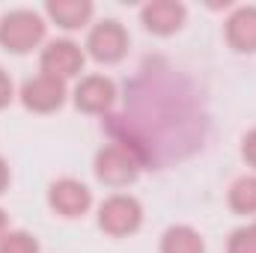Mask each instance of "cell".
<instances>
[{
    "label": "cell",
    "mask_w": 256,
    "mask_h": 253,
    "mask_svg": "<svg viewBox=\"0 0 256 253\" xmlns=\"http://www.w3.org/2000/svg\"><path fill=\"white\" fill-rule=\"evenodd\" d=\"M6 236V214H3V208H0V238Z\"/></svg>",
    "instance_id": "cell-19"
},
{
    "label": "cell",
    "mask_w": 256,
    "mask_h": 253,
    "mask_svg": "<svg viewBox=\"0 0 256 253\" xmlns=\"http://www.w3.org/2000/svg\"><path fill=\"white\" fill-rule=\"evenodd\" d=\"M45 39V21L30 9H15L0 21V45L12 54H27Z\"/></svg>",
    "instance_id": "cell-1"
},
{
    "label": "cell",
    "mask_w": 256,
    "mask_h": 253,
    "mask_svg": "<svg viewBox=\"0 0 256 253\" xmlns=\"http://www.w3.org/2000/svg\"><path fill=\"white\" fill-rule=\"evenodd\" d=\"M63 98H66V84L60 78H51V74H39V78L27 80L24 90H21V102L36 114L57 110L63 104Z\"/></svg>",
    "instance_id": "cell-7"
},
{
    "label": "cell",
    "mask_w": 256,
    "mask_h": 253,
    "mask_svg": "<svg viewBox=\"0 0 256 253\" xmlns=\"http://www.w3.org/2000/svg\"><path fill=\"white\" fill-rule=\"evenodd\" d=\"M9 98H12V80H9V74L0 68V108L9 104Z\"/></svg>",
    "instance_id": "cell-17"
},
{
    "label": "cell",
    "mask_w": 256,
    "mask_h": 253,
    "mask_svg": "<svg viewBox=\"0 0 256 253\" xmlns=\"http://www.w3.org/2000/svg\"><path fill=\"white\" fill-rule=\"evenodd\" d=\"M161 253H206L202 236L191 226H173L161 238Z\"/></svg>",
    "instance_id": "cell-12"
},
{
    "label": "cell",
    "mask_w": 256,
    "mask_h": 253,
    "mask_svg": "<svg viewBox=\"0 0 256 253\" xmlns=\"http://www.w3.org/2000/svg\"><path fill=\"white\" fill-rule=\"evenodd\" d=\"M230 206L238 214H256V176L238 179L230 190Z\"/></svg>",
    "instance_id": "cell-13"
},
{
    "label": "cell",
    "mask_w": 256,
    "mask_h": 253,
    "mask_svg": "<svg viewBox=\"0 0 256 253\" xmlns=\"http://www.w3.org/2000/svg\"><path fill=\"white\" fill-rule=\"evenodd\" d=\"M48 202H51V208H54L57 214H63V218H78V214H84V212L90 208L92 194H90L86 185H80V182H74V179H60V182L51 185Z\"/></svg>",
    "instance_id": "cell-8"
},
{
    "label": "cell",
    "mask_w": 256,
    "mask_h": 253,
    "mask_svg": "<svg viewBox=\"0 0 256 253\" xmlns=\"http://www.w3.org/2000/svg\"><path fill=\"white\" fill-rule=\"evenodd\" d=\"M140 18H143L146 30H152V33H158V36H170V33H176V30L182 27V21H185V6L176 3V0H152V3L143 6Z\"/></svg>",
    "instance_id": "cell-9"
},
{
    "label": "cell",
    "mask_w": 256,
    "mask_h": 253,
    "mask_svg": "<svg viewBox=\"0 0 256 253\" xmlns=\"http://www.w3.org/2000/svg\"><path fill=\"white\" fill-rule=\"evenodd\" d=\"M143 220V208L134 196L116 194L110 200H104L102 212H98V224L108 236H131Z\"/></svg>",
    "instance_id": "cell-3"
},
{
    "label": "cell",
    "mask_w": 256,
    "mask_h": 253,
    "mask_svg": "<svg viewBox=\"0 0 256 253\" xmlns=\"http://www.w3.org/2000/svg\"><path fill=\"white\" fill-rule=\"evenodd\" d=\"M116 102V86L104 74H90L74 90V104L84 114H108Z\"/></svg>",
    "instance_id": "cell-6"
},
{
    "label": "cell",
    "mask_w": 256,
    "mask_h": 253,
    "mask_svg": "<svg viewBox=\"0 0 256 253\" xmlns=\"http://www.w3.org/2000/svg\"><path fill=\"white\" fill-rule=\"evenodd\" d=\"M48 15L66 27V30H74V27H84L92 15V3L90 0H51L48 3Z\"/></svg>",
    "instance_id": "cell-11"
},
{
    "label": "cell",
    "mask_w": 256,
    "mask_h": 253,
    "mask_svg": "<svg viewBox=\"0 0 256 253\" xmlns=\"http://www.w3.org/2000/svg\"><path fill=\"white\" fill-rule=\"evenodd\" d=\"M80 68H84V51L72 39H57L42 51V74L66 80V78H74Z\"/></svg>",
    "instance_id": "cell-5"
},
{
    "label": "cell",
    "mask_w": 256,
    "mask_h": 253,
    "mask_svg": "<svg viewBox=\"0 0 256 253\" xmlns=\"http://www.w3.org/2000/svg\"><path fill=\"white\" fill-rule=\"evenodd\" d=\"M6 185H9V167H6V161L0 158V194L6 190Z\"/></svg>",
    "instance_id": "cell-18"
},
{
    "label": "cell",
    "mask_w": 256,
    "mask_h": 253,
    "mask_svg": "<svg viewBox=\"0 0 256 253\" xmlns=\"http://www.w3.org/2000/svg\"><path fill=\"white\" fill-rule=\"evenodd\" d=\"M226 39L236 51H256V6H242L226 21Z\"/></svg>",
    "instance_id": "cell-10"
},
{
    "label": "cell",
    "mask_w": 256,
    "mask_h": 253,
    "mask_svg": "<svg viewBox=\"0 0 256 253\" xmlns=\"http://www.w3.org/2000/svg\"><path fill=\"white\" fill-rule=\"evenodd\" d=\"M137 173H140V155L128 143L104 146L96 155V176L110 188H122L128 182H134Z\"/></svg>",
    "instance_id": "cell-2"
},
{
    "label": "cell",
    "mask_w": 256,
    "mask_h": 253,
    "mask_svg": "<svg viewBox=\"0 0 256 253\" xmlns=\"http://www.w3.org/2000/svg\"><path fill=\"white\" fill-rule=\"evenodd\" d=\"M242 155H244V161H248V164H250V167L256 170V128L250 131V134H248V137H244V146H242Z\"/></svg>",
    "instance_id": "cell-16"
},
{
    "label": "cell",
    "mask_w": 256,
    "mask_h": 253,
    "mask_svg": "<svg viewBox=\"0 0 256 253\" xmlns=\"http://www.w3.org/2000/svg\"><path fill=\"white\" fill-rule=\"evenodd\" d=\"M90 57L98 63H116L122 60L128 51V33L120 21H102L92 27L90 39H86Z\"/></svg>",
    "instance_id": "cell-4"
},
{
    "label": "cell",
    "mask_w": 256,
    "mask_h": 253,
    "mask_svg": "<svg viewBox=\"0 0 256 253\" xmlns=\"http://www.w3.org/2000/svg\"><path fill=\"white\" fill-rule=\"evenodd\" d=\"M230 253H256V220L230 236Z\"/></svg>",
    "instance_id": "cell-15"
},
{
    "label": "cell",
    "mask_w": 256,
    "mask_h": 253,
    "mask_svg": "<svg viewBox=\"0 0 256 253\" xmlns=\"http://www.w3.org/2000/svg\"><path fill=\"white\" fill-rule=\"evenodd\" d=\"M0 253H39V242L30 232H6L0 238Z\"/></svg>",
    "instance_id": "cell-14"
}]
</instances>
